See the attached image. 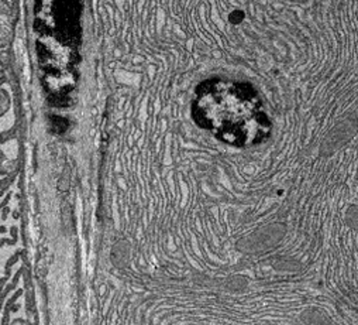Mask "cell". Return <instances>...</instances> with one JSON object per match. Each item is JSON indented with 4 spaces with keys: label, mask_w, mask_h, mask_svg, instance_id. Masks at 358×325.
<instances>
[{
    "label": "cell",
    "mask_w": 358,
    "mask_h": 325,
    "mask_svg": "<svg viewBox=\"0 0 358 325\" xmlns=\"http://www.w3.org/2000/svg\"><path fill=\"white\" fill-rule=\"evenodd\" d=\"M12 16H13L12 5L0 2V40L9 37L12 32V23H13Z\"/></svg>",
    "instance_id": "obj_2"
},
{
    "label": "cell",
    "mask_w": 358,
    "mask_h": 325,
    "mask_svg": "<svg viewBox=\"0 0 358 325\" xmlns=\"http://www.w3.org/2000/svg\"><path fill=\"white\" fill-rule=\"evenodd\" d=\"M195 122L234 147H251L271 134V120L257 91L247 83L210 78L198 85L192 99Z\"/></svg>",
    "instance_id": "obj_1"
},
{
    "label": "cell",
    "mask_w": 358,
    "mask_h": 325,
    "mask_svg": "<svg viewBox=\"0 0 358 325\" xmlns=\"http://www.w3.org/2000/svg\"><path fill=\"white\" fill-rule=\"evenodd\" d=\"M9 106H10V99H9L8 94L3 92V91H0V116L8 112Z\"/></svg>",
    "instance_id": "obj_3"
}]
</instances>
